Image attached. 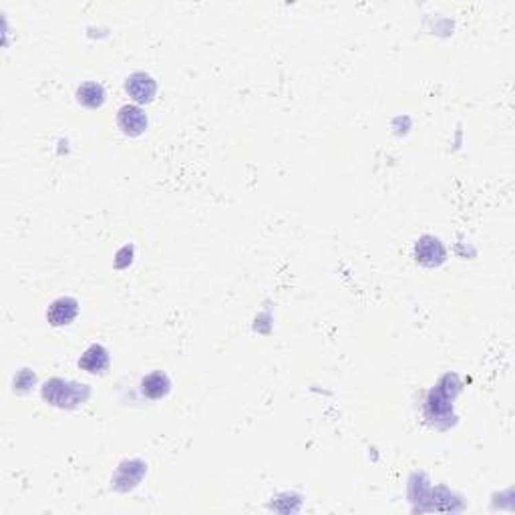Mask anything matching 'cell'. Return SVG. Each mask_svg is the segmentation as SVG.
Listing matches in <instances>:
<instances>
[{
	"instance_id": "cell-1",
	"label": "cell",
	"mask_w": 515,
	"mask_h": 515,
	"mask_svg": "<svg viewBox=\"0 0 515 515\" xmlns=\"http://www.w3.org/2000/svg\"><path fill=\"white\" fill-rule=\"evenodd\" d=\"M117 123H119V127L123 129V133H127L131 137H137V135H141L147 129V117H145V113L139 107L125 105L119 111Z\"/></svg>"
},
{
	"instance_id": "cell-3",
	"label": "cell",
	"mask_w": 515,
	"mask_h": 515,
	"mask_svg": "<svg viewBox=\"0 0 515 515\" xmlns=\"http://www.w3.org/2000/svg\"><path fill=\"white\" fill-rule=\"evenodd\" d=\"M77 300L73 298H59L51 304V308L47 312V318L52 326H65L71 324L77 316Z\"/></svg>"
},
{
	"instance_id": "cell-6",
	"label": "cell",
	"mask_w": 515,
	"mask_h": 515,
	"mask_svg": "<svg viewBox=\"0 0 515 515\" xmlns=\"http://www.w3.org/2000/svg\"><path fill=\"white\" fill-rule=\"evenodd\" d=\"M141 388H143V392H145L149 399H161V397H165L167 390H169V379H167V375H163V372H154V375H149V377L143 379Z\"/></svg>"
},
{
	"instance_id": "cell-2",
	"label": "cell",
	"mask_w": 515,
	"mask_h": 515,
	"mask_svg": "<svg viewBox=\"0 0 515 515\" xmlns=\"http://www.w3.org/2000/svg\"><path fill=\"white\" fill-rule=\"evenodd\" d=\"M125 89H127V93L137 103H149L155 97V91H157L155 81L149 75H145V73L131 75L127 78V83H125Z\"/></svg>"
},
{
	"instance_id": "cell-5",
	"label": "cell",
	"mask_w": 515,
	"mask_h": 515,
	"mask_svg": "<svg viewBox=\"0 0 515 515\" xmlns=\"http://www.w3.org/2000/svg\"><path fill=\"white\" fill-rule=\"evenodd\" d=\"M77 97L78 103H83L89 109H97V107L103 105L105 91L99 83H85L83 87H78Z\"/></svg>"
},
{
	"instance_id": "cell-7",
	"label": "cell",
	"mask_w": 515,
	"mask_h": 515,
	"mask_svg": "<svg viewBox=\"0 0 515 515\" xmlns=\"http://www.w3.org/2000/svg\"><path fill=\"white\" fill-rule=\"evenodd\" d=\"M417 258H419L423 264L433 266V264H439V262L443 260V248H441V244H439L437 240L425 238V240H421L419 246H417Z\"/></svg>"
},
{
	"instance_id": "cell-4",
	"label": "cell",
	"mask_w": 515,
	"mask_h": 515,
	"mask_svg": "<svg viewBox=\"0 0 515 515\" xmlns=\"http://www.w3.org/2000/svg\"><path fill=\"white\" fill-rule=\"evenodd\" d=\"M81 368H85L87 372H103L109 364V359H107V353H105L103 346H91L83 357H81Z\"/></svg>"
}]
</instances>
